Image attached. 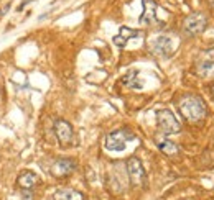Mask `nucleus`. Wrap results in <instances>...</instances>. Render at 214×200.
I'll list each match as a JSON object with an SVG mask.
<instances>
[{
  "instance_id": "1",
  "label": "nucleus",
  "mask_w": 214,
  "mask_h": 200,
  "mask_svg": "<svg viewBox=\"0 0 214 200\" xmlns=\"http://www.w3.org/2000/svg\"><path fill=\"white\" fill-rule=\"evenodd\" d=\"M178 107H180L181 115L191 123L201 121L207 113L206 103H204V100L199 95H193V94L183 95L178 102Z\"/></svg>"
},
{
  "instance_id": "2",
  "label": "nucleus",
  "mask_w": 214,
  "mask_h": 200,
  "mask_svg": "<svg viewBox=\"0 0 214 200\" xmlns=\"http://www.w3.org/2000/svg\"><path fill=\"white\" fill-rule=\"evenodd\" d=\"M135 138V135L128 130H117V131H112L106 136V148L109 151H124L127 148V143L132 141Z\"/></svg>"
},
{
  "instance_id": "3",
  "label": "nucleus",
  "mask_w": 214,
  "mask_h": 200,
  "mask_svg": "<svg viewBox=\"0 0 214 200\" xmlns=\"http://www.w3.org/2000/svg\"><path fill=\"white\" fill-rule=\"evenodd\" d=\"M157 123H158V128L161 130V133L165 135H176L181 130L180 121L175 118L173 112L168 108H161L157 112Z\"/></svg>"
},
{
  "instance_id": "4",
  "label": "nucleus",
  "mask_w": 214,
  "mask_h": 200,
  "mask_svg": "<svg viewBox=\"0 0 214 200\" xmlns=\"http://www.w3.org/2000/svg\"><path fill=\"white\" fill-rule=\"evenodd\" d=\"M206 26H207V18H206V15H203V13H191L183 21V30H185V33L189 36L201 35V33L206 30Z\"/></svg>"
},
{
  "instance_id": "5",
  "label": "nucleus",
  "mask_w": 214,
  "mask_h": 200,
  "mask_svg": "<svg viewBox=\"0 0 214 200\" xmlns=\"http://www.w3.org/2000/svg\"><path fill=\"white\" fill-rule=\"evenodd\" d=\"M127 174L130 182L133 184L135 187H140L145 184L147 177H145V169H143L142 162H140L139 158L132 156V158L127 159Z\"/></svg>"
},
{
  "instance_id": "6",
  "label": "nucleus",
  "mask_w": 214,
  "mask_h": 200,
  "mask_svg": "<svg viewBox=\"0 0 214 200\" xmlns=\"http://www.w3.org/2000/svg\"><path fill=\"white\" fill-rule=\"evenodd\" d=\"M54 135H56L58 141H59L63 146L69 144L74 138V130H73V125L66 120H56L54 121Z\"/></svg>"
},
{
  "instance_id": "7",
  "label": "nucleus",
  "mask_w": 214,
  "mask_h": 200,
  "mask_svg": "<svg viewBox=\"0 0 214 200\" xmlns=\"http://www.w3.org/2000/svg\"><path fill=\"white\" fill-rule=\"evenodd\" d=\"M74 169H76V162L73 161V159L63 158V159H58V161L51 166V174H53L54 177H64V176H69Z\"/></svg>"
},
{
  "instance_id": "8",
  "label": "nucleus",
  "mask_w": 214,
  "mask_h": 200,
  "mask_svg": "<svg viewBox=\"0 0 214 200\" xmlns=\"http://www.w3.org/2000/svg\"><path fill=\"white\" fill-rule=\"evenodd\" d=\"M171 49H173V46H171V39L168 36H158L152 43V51L158 56H170Z\"/></svg>"
},
{
  "instance_id": "9",
  "label": "nucleus",
  "mask_w": 214,
  "mask_h": 200,
  "mask_svg": "<svg viewBox=\"0 0 214 200\" xmlns=\"http://www.w3.org/2000/svg\"><path fill=\"white\" fill-rule=\"evenodd\" d=\"M157 4L153 0H143V13L140 17V23H153L157 21Z\"/></svg>"
},
{
  "instance_id": "10",
  "label": "nucleus",
  "mask_w": 214,
  "mask_h": 200,
  "mask_svg": "<svg viewBox=\"0 0 214 200\" xmlns=\"http://www.w3.org/2000/svg\"><path fill=\"white\" fill-rule=\"evenodd\" d=\"M54 200H84L81 192L73 189H61L54 192Z\"/></svg>"
},
{
  "instance_id": "11",
  "label": "nucleus",
  "mask_w": 214,
  "mask_h": 200,
  "mask_svg": "<svg viewBox=\"0 0 214 200\" xmlns=\"http://www.w3.org/2000/svg\"><path fill=\"white\" fill-rule=\"evenodd\" d=\"M38 182V176H36L35 172H30V171H26V172H23L20 177H18V185L21 187V189H32L35 184Z\"/></svg>"
},
{
  "instance_id": "12",
  "label": "nucleus",
  "mask_w": 214,
  "mask_h": 200,
  "mask_svg": "<svg viewBox=\"0 0 214 200\" xmlns=\"http://www.w3.org/2000/svg\"><path fill=\"white\" fill-rule=\"evenodd\" d=\"M122 82L130 89H142L143 87V82L139 79V72H137V71H130L127 76H124Z\"/></svg>"
},
{
  "instance_id": "13",
  "label": "nucleus",
  "mask_w": 214,
  "mask_h": 200,
  "mask_svg": "<svg viewBox=\"0 0 214 200\" xmlns=\"http://www.w3.org/2000/svg\"><path fill=\"white\" fill-rule=\"evenodd\" d=\"M158 149H160L161 153H165L166 156H176L180 153V148L176 146L173 141H170V140L158 141Z\"/></svg>"
},
{
  "instance_id": "14",
  "label": "nucleus",
  "mask_w": 214,
  "mask_h": 200,
  "mask_svg": "<svg viewBox=\"0 0 214 200\" xmlns=\"http://www.w3.org/2000/svg\"><path fill=\"white\" fill-rule=\"evenodd\" d=\"M137 35H139V31H137V30L128 28V26H120V31H119V36H120V38H124L125 41L135 38Z\"/></svg>"
},
{
  "instance_id": "15",
  "label": "nucleus",
  "mask_w": 214,
  "mask_h": 200,
  "mask_svg": "<svg viewBox=\"0 0 214 200\" xmlns=\"http://www.w3.org/2000/svg\"><path fill=\"white\" fill-rule=\"evenodd\" d=\"M114 44L115 46H119V48H124V46L125 44H127V41H125V39L124 38H120V36H114Z\"/></svg>"
},
{
  "instance_id": "16",
  "label": "nucleus",
  "mask_w": 214,
  "mask_h": 200,
  "mask_svg": "<svg viewBox=\"0 0 214 200\" xmlns=\"http://www.w3.org/2000/svg\"><path fill=\"white\" fill-rule=\"evenodd\" d=\"M32 2H33V0H23V2H21V4L17 7V10H18V12H21V10H23V8H25L28 4H32Z\"/></svg>"
},
{
  "instance_id": "17",
  "label": "nucleus",
  "mask_w": 214,
  "mask_h": 200,
  "mask_svg": "<svg viewBox=\"0 0 214 200\" xmlns=\"http://www.w3.org/2000/svg\"><path fill=\"white\" fill-rule=\"evenodd\" d=\"M207 4H209L211 8H214V0H207Z\"/></svg>"
},
{
  "instance_id": "18",
  "label": "nucleus",
  "mask_w": 214,
  "mask_h": 200,
  "mask_svg": "<svg viewBox=\"0 0 214 200\" xmlns=\"http://www.w3.org/2000/svg\"><path fill=\"white\" fill-rule=\"evenodd\" d=\"M211 94H213V97H214V84L211 85Z\"/></svg>"
}]
</instances>
